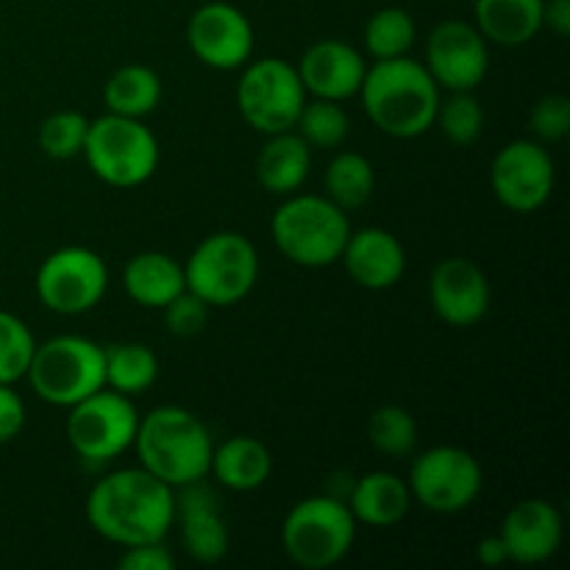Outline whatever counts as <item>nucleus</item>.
Wrapping results in <instances>:
<instances>
[{
	"mask_svg": "<svg viewBox=\"0 0 570 570\" xmlns=\"http://www.w3.org/2000/svg\"><path fill=\"white\" fill-rule=\"evenodd\" d=\"M176 518V490L145 468L106 473L87 495V521L95 534L120 549L159 543Z\"/></svg>",
	"mask_w": 570,
	"mask_h": 570,
	"instance_id": "f257e3e1",
	"label": "nucleus"
},
{
	"mask_svg": "<svg viewBox=\"0 0 570 570\" xmlns=\"http://www.w3.org/2000/svg\"><path fill=\"white\" fill-rule=\"evenodd\" d=\"M362 109L373 126L395 139L423 137L438 120L440 87L410 56L373 61L360 87Z\"/></svg>",
	"mask_w": 570,
	"mask_h": 570,
	"instance_id": "f03ea898",
	"label": "nucleus"
},
{
	"mask_svg": "<svg viewBox=\"0 0 570 570\" xmlns=\"http://www.w3.org/2000/svg\"><path fill=\"white\" fill-rule=\"evenodd\" d=\"M131 449L137 451L139 468L178 490L209 476L215 440L198 415L167 404L139 417Z\"/></svg>",
	"mask_w": 570,
	"mask_h": 570,
	"instance_id": "7ed1b4c3",
	"label": "nucleus"
},
{
	"mask_svg": "<svg viewBox=\"0 0 570 570\" xmlns=\"http://www.w3.org/2000/svg\"><path fill=\"white\" fill-rule=\"evenodd\" d=\"M273 245L284 259L301 267H328L340 262L351 237L348 212L326 195H287L271 220Z\"/></svg>",
	"mask_w": 570,
	"mask_h": 570,
	"instance_id": "20e7f679",
	"label": "nucleus"
},
{
	"mask_svg": "<svg viewBox=\"0 0 570 570\" xmlns=\"http://www.w3.org/2000/svg\"><path fill=\"white\" fill-rule=\"evenodd\" d=\"M26 379L33 393L53 406L78 404L106 387V356L95 340L59 334L33 348Z\"/></svg>",
	"mask_w": 570,
	"mask_h": 570,
	"instance_id": "39448f33",
	"label": "nucleus"
},
{
	"mask_svg": "<svg viewBox=\"0 0 570 570\" xmlns=\"http://www.w3.org/2000/svg\"><path fill=\"white\" fill-rule=\"evenodd\" d=\"M184 282L193 295L215 309L239 304L259 282V254L239 232H217L200 239L184 265Z\"/></svg>",
	"mask_w": 570,
	"mask_h": 570,
	"instance_id": "423d86ee",
	"label": "nucleus"
},
{
	"mask_svg": "<svg viewBox=\"0 0 570 570\" xmlns=\"http://www.w3.org/2000/svg\"><path fill=\"white\" fill-rule=\"evenodd\" d=\"M356 540V518L337 495H309L287 512L282 546L304 570H326L348 557Z\"/></svg>",
	"mask_w": 570,
	"mask_h": 570,
	"instance_id": "0eeeda50",
	"label": "nucleus"
},
{
	"mask_svg": "<svg viewBox=\"0 0 570 570\" xmlns=\"http://www.w3.org/2000/svg\"><path fill=\"white\" fill-rule=\"evenodd\" d=\"M83 159L95 178L117 189L148 181L159 167V142L137 117L104 115L89 122Z\"/></svg>",
	"mask_w": 570,
	"mask_h": 570,
	"instance_id": "6e6552de",
	"label": "nucleus"
},
{
	"mask_svg": "<svg viewBox=\"0 0 570 570\" xmlns=\"http://www.w3.org/2000/svg\"><path fill=\"white\" fill-rule=\"evenodd\" d=\"M139 412L128 395L100 387L70 406L67 440L76 456L89 465H106L134 445Z\"/></svg>",
	"mask_w": 570,
	"mask_h": 570,
	"instance_id": "1a4fd4ad",
	"label": "nucleus"
},
{
	"mask_svg": "<svg viewBox=\"0 0 570 570\" xmlns=\"http://www.w3.org/2000/svg\"><path fill=\"white\" fill-rule=\"evenodd\" d=\"M304 104L306 89L289 61L265 56L245 65L237 81V109L254 131L265 137L293 131Z\"/></svg>",
	"mask_w": 570,
	"mask_h": 570,
	"instance_id": "9d476101",
	"label": "nucleus"
},
{
	"mask_svg": "<svg viewBox=\"0 0 570 570\" xmlns=\"http://www.w3.org/2000/svg\"><path fill=\"white\" fill-rule=\"evenodd\" d=\"M412 501L438 515H456L479 499L484 473L476 456L460 445H434L423 451L410 471Z\"/></svg>",
	"mask_w": 570,
	"mask_h": 570,
	"instance_id": "9b49d317",
	"label": "nucleus"
},
{
	"mask_svg": "<svg viewBox=\"0 0 570 570\" xmlns=\"http://www.w3.org/2000/svg\"><path fill=\"white\" fill-rule=\"evenodd\" d=\"M33 287L45 309L56 315H83L104 301L109 289V267L92 248L67 245L39 265Z\"/></svg>",
	"mask_w": 570,
	"mask_h": 570,
	"instance_id": "f8f14e48",
	"label": "nucleus"
},
{
	"mask_svg": "<svg viewBox=\"0 0 570 570\" xmlns=\"http://www.w3.org/2000/svg\"><path fill=\"white\" fill-rule=\"evenodd\" d=\"M557 170L549 150L532 139H515L493 156L490 187L495 200L518 215H532L549 204Z\"/></svg>",
	"mask_w": 570,
	"mask_h": 570,
	"instance_id": "ddd939ff",
	"label": "nucleus"
},
{
	"mask_svg": "<svg viewBox=\"0 0 570 570\" xmlns=\"http://www.w3.org/2000/svg\"><path fill=\"white\" fill-rule=\"evenodd\" d=\"M423 67L449 92H473L484 81L490 67L488 39L473 22L443 20L426 39Z\"/></svg>",
	"mask_w": 570,
	"mask_h": 570,
	"instance_id": "4468645a",
	"label": "nucleus"
},
{
	"mask_svg": "<svg viewBox=\"0 0 570 570\" xmlns=\"http://www.w3.org/2000/svg\"><path fill=\"white\" fill-rule=\"evenodd\" d=\"M254 26L232 3L212 0L193 11L187 22V45L200 65L212 70H237L254 56Z\"/></svg>",
	"mask_w": 570,
	"mask_h": 570,
	"instance_id": "2eb2a0df",
	"label": "nucleus"
},
{
	"mask_svg": "<svg viewBox=\"0 0 570 570\" xmlns=\"http://www.w3.org/2000/svg\"><path fill=\"white\" fill-rule=\"evenodd\" d=\"M490 282L482 267L465 256H449L429 276V301L443 323L471 328L490 312Z\"/></svg>",
	"mask_w": 570,
	"mask_h": 570,
	"instance_id": "dca6fc26",
	"label": "nucleus"
},
{
	"mask_svg": "<svg viewBox=\"0 0 570 570\" xmlns=\"http://www.w3.org/2000/svg\"><path fill=\"white\" fill-rule=\"evenodd\" d=\"M173 527H178L184 551L200 566H215L228 554L232 534L223 518L220 499L209 484H204V479L178 488Z\"/></svg>",
	"mask_w": 570,
	"mask_h": 570,
	"instance_id": "f3484780",
	"label": "nucleus"
},
{
	"mask_svg": "<svg viewBox=\"0 0 570 570\" xmlns=\"http://www.w3.org/2000/svg\"><path fill=\"white\" fill-rule=\"evenodd\" d=\"M507 560L518 566H540L562 546V515L546 499H523L501 521L499 532Z\"/></svg>",
	"mask_w": 570,
	"mask_h": 570,
	"instance_id": "a211bd4d",
	"label": "nucleus"
},
{
	"mask_svg": "<svg viewBox=\"0 0 570 570\" xmlns=\"http://www.w3.org/2000/svg\"><path fill=\"white\" fill-rule=\"evenodd\" d=\"M295 70H298L306 92L343 104V100L360 95L367 61L354 45L343 42V39H321L306 48Z\"/></svg>",
	"mask_w": 570,
	"mask_h": 570,
	"instance_id": "6ab92c4d",
	"label": "nucleus"
},
{
	"mask_svg": "<svg viewBox=\"0 0 570 570\" xmlns=\"http://www.w3.org/2000/svg\"><path fill=\"white\" fill-rule=\"evenodd\" d=\"M340 262L362 289L382 293V289L395 287L404 276L406 250L393 232L371 226L351 232Z\"/></svg>",
	"mask_w": 570,
	"mask_h": 570,
	"instance_id": "aec40b11",
	"label": "nucleus"
},
{
	"mask_svg": "<svg viewBox=\"0 0 570 570\" xmlns=\"http://www.w3.org/2000/svg\"><path fill=\"white\" fill-rule=\"evenodd\" d=\"M345 504H348L356 523H365V527L373 529H387L404 521L412 507V493L410 484L401 476H395V473L373 471L351 484Z\"/></svg>",
	"mask_w": 570,
	"mask_h": 570,
	"instance_id": "412c9836",
	"label": "nucleus"
},
{
	"mask_svg": "<svg viewBox=\"0 0 570 570\" xmlns=\"http://www.w3.org/2000/svg\"><path fill=\"white\" fill-rule=\"evenodd\" d=\"M122 287L134 304L145 309H165L173 298L187 289L184 282V265L161 250H142L131 256L122 271Z\"/></svg>",
	"mask_w": 570,
	"mask_h": 570,
	"instance_id": "4be33fe9",
	"label": "nucleus"
},
{
	"mask_svg": "<svg viewBox=\"0 0 570 570\" xmlns=\"http://www.w3.org/2000/svg\"><path fill=\"white\" fill-rule=\"evenodd\" d=\"M543 6L546 0H476L473 26L488 42L521 48L543 28Z\"/></svg>",
	"mask_w": 570,
	"mask_h": 570,
	"instance_id": "5701e85b",
	"label": "nucleus"
},
{
	"mask_svg": "<svg viewBox=\"0 0 570 570\" xmlns=\"http://www.w3.org/2000/svg\"><path fill=\"white\" fill-rule=\"evenodd\" d=\"M312 170V148L295 131L271 134L256 156V181L271 195H293Z\"/></svg>",
	"mask_w": 570,
	"mask_h": 570,
	"instance_id": "b1692460",
	"label": "nucleus"
},
{
	"mask_svg": "<svg viewBox=\"0 0 570 570\" xmlns=\"http://www.w3.org/2000/svg\"><path fill=\"white\" fill-rule=\"evenodd\" d=\"M273 456L265 443L248 434L228 438L226 443L212 451L209 473L217 479V484L234 493H250L259 490L271 479Z\"/></svg>",
	"mask_w": 570,
	"mask_h": 570,
	"instance_id": "393cba45",
	"label": "nucleus"
},
{
	"mask_svg": "<svg viewBox=\"0 0 570 570\" xmlns=\"http://www.w3.org/2000/svg\"><path fill=\"white\" fill-rule=\"evenodd\" d=\"M161 100L159 72L145 65H126L109 76L104 83V104L111 115L148 117Z\"/></svg>",
	"mask_w": 570,
	"mask_h": 570,
	"instance_id": "a878e982",
	"label": "nucleus"
},
{
	"mask_svg": "<svg viewBox=\"0 0 570 570\" xmlns=\"http://www.w3.org/2000/svg\"><path fill=\"white\" fill-rule=\"evenodd\" d=\"M106 356V387L117 393L142 395L145 390L154 387L159 376V360L154 351L142 343H115L104 348Z\"/></svg>",
	"mask_w": 570,
	"mask_h": 570,
	"instance_id": "bb28decb",
	"label": "nucleus"
},
{
	"mask_svg": "<svg viewBox=\"0 0 570 570\" xmlns=\"http://www.w3.org/2000/svg\"><path fill=\"white\" fill-rule=\"evenodd\" d=\"M376 189V170L371 159L356 150H340L326 170V198L340 209H362Z\"/></svg>",
	"mask_w": 570,
	"mask_h": 570,
	"instance_id": "cd10ccee",
	"label": "nucleus"
},
{
	"mask_svg": "<svg viewBox=\"0 0 570 570\" xmlns=\"http://www.w3.org/2000/svg\"><path fill=\"white\" fill-rule=\"evenodd\" d=\"M415 39H417L415 20H412L410 11L401 9V6L379 9L365 26V50L376 61L410 56Z\"/></svg>",
	"mask_w": 570,
	"mask_h": 570,
	"instance_id": "c85d7f7f",
	"label": "nucleus"
},
{
	"mask_svg": "<svg viewBox=\"0 0 570 570\" xmlns=\"http://www.w3.org/2000/svg\"><path fill=\"white\" fill-rule=\"evenodd\" d=\"M309 148H340L351 134V117L337 100H306L293 128Z\"/></svg>",
	"mask_w": 570,
	"mask_h": 570,
	"instance_id": "c756f323",
	"label": "nucleus"
},
{
	"mask_svg": "<svg viewBox=\"0 0 570 570\" xmlns=\"http://www.w3.org/2000/svg\"><path fill=\"white\" fill-rule=\"evenodd\" d=\"M89 134V120L81 111L61 109L53 111L42 120L39 126V148L45 156L56 161L76 159L83 154V145H87Z\"/></svg>",
	"mask_w": 570,
	"mask_h": 570,
	"instance_id": "7c9ffc66",
	"label": "nucleus"
},
{
	"mask_svg": "<svg viewBox=\"0 0 570 570\" xmlns=\"http://www.w3.org/2000/svg\"><path fill=\"white\" fill-rule=\"evenodd\" d=\"M367 434H371V443L379 454L406 456L412 454L417 443V423L404 406L384 404L371 415Z\"/></svg>",
	"mask_w": 570,
	"mask_h": 570,
	"instance_id": "2f4dec72",
	"label": "nucleus"
},
{
	"mask_svg": "<svg viewBox=\"0 0 570 570\" xmlns=\"http://www.w3.org/2000/svg\"><path fill=\"white\" fill-rule=\"evenodd\" d=\"M440 131L451 145L468 148L484 131V109L473 92H451L449 100H440L438 120Z\"/></svg>",
	"mask_w": 570,
	"mask_h": 570,
	"instance_id": "473e14b6",
	"label": "nucleus"
},
{
	"mask_svg": "<svg viewBox=\"0 0 570 570\" xmlns=\"http://www.w3.org/2000/svg\"><path fill=\"white\" fill-rule=\"evenodd\" d=\"M33 348H37V340L26 321L0 309V384H14L26 379Z\"/></svg>",
	"mask_w": 570,
	"mask_h": 570,
	"instance_id": "72a5a7b5",
	"label": "nucleus"
},
{
	"mask_svg": "<svg viewBox=\"0 0 570 570\" xmlns=\"http://www.w3.org/2000/svg\"><path fill=\"white\" fill-rule=\"evenodd\" d=\"M529 126H532L534 137L540 142H560V139H566L570 131V100L560 92L543 95L534 104Z\"/></svg>",
	"mask_w": 570,
	"mask_h": 570,
	"instance_id": "f704fd0d",
	"label": "nucleus"
},
{
	"mask_svg": "<svg viewBox=\"0 0 570 570\" xmlns=\"http://www.w3.org/2000/svg\"><path fill=\"white\" fill-rule=\"evenodd\" d=\"M209 304L193 295L189 289H184L178 298H173L165 306V326L167 332L176 334V337H195V334L204 332L206 321H209Z\"/></svg>",
	"mask_w": 570,
	"mask_h": 570,
	"instance_id": "c9c22d12",
	"label": "nucleus"
},
{
	"mask_svg": "<svg viewBox=\"0 0 570 570\" xmlns=\"http://www.w3.org/2000/svg\"><path fill=\"white\" fill-rule=\"evenodd\" d=\"M117 566L122 570H173L176 568V557L170 554V549H165V540H159V543L126 549L120 560H117Z\"/></svg>",
	"mask_w": 570,
	"mask_h": 570,
	"instance_id": "e433bc0d",
	"label": "nucleus"
},
{
	"mask_svg": "<svg viewBox=\"0 0 570 570\" xmlns=\"http://www.w3.org/2000/svg\"><path fill=\"white\" fill-rule=\"evenodd\" d=\"M26 426V401L11 384H0V445L11 443Z\"/></svg>",
	"mask_w": 570,
	"mask_h": 570,
	"instance_id": "4c0bfd02",
	"label": "nucleus"
},
{
	"mask_svg": "<svg viewBox=\"0 0 570 570\" xmlns=\"http://www.w3.org/2000/svg\"><path fill=\"white\" fill-rule=\"evenodd\" d=\"M543 26H549V31H554L557 37H568L570 33V0H546Z\"/></svg>",
	"mask_w": 570,
	"mask_h": 570,
	"instance_id": "58836bf2",
	"label": "nucleus"
},
{
	"mask_svg": "<svg viewBox=\"0 0 570 570\" xmlns=\"http://www.w3.org/2000/svg\"><path fill=\"white\" fill-rule=\"evenodd\" d=\"M476 560L482 562V566H488V568L504 566L507 549H504V543H501L499 534H495V538H484L482 543L476 546Z\"/></svg>",
	"mask_w": 570,
	"mask_h": 570,
	"instance_id": "ea45409f",
	"label": "nucleus"
}]
</instances>
